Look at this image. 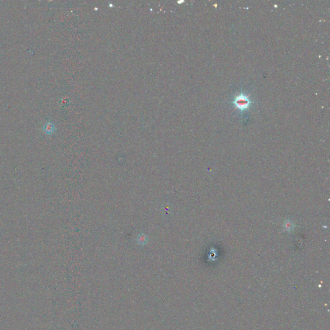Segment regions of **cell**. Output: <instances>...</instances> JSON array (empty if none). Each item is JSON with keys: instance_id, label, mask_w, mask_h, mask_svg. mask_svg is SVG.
<instances>
[{"instance_id": "7a4b0ae2", "label": "cell", "mask_w": 330, "mask_h": 330, "mask_svg": "<svg viewBox=\"0 0 330 330\" xmlns=\"http://www.w3.org/2000/svg\"><path fill=\"white\" fill-rule=\"evenodd\" d=\"M55 130V126L52 123H47L45 125L43 130L46 134H52Z\"/></svg>"}, {"instance_id": "6da1fadb", "label": "cell", "mask_w": 330, "mask_h": 330, "mask_svg": "<svg viewBox=\"0 0 330 330\" xmlns=\"http://www.w3.org/2000/svg\"><path fill=\"white\" fill-rule=\"evenodd\" d=\"M232 103L235 108L242 113L250 107L252 105V101L248 95L241 92L235 97Z\"/></svg>"}]
</instances>
